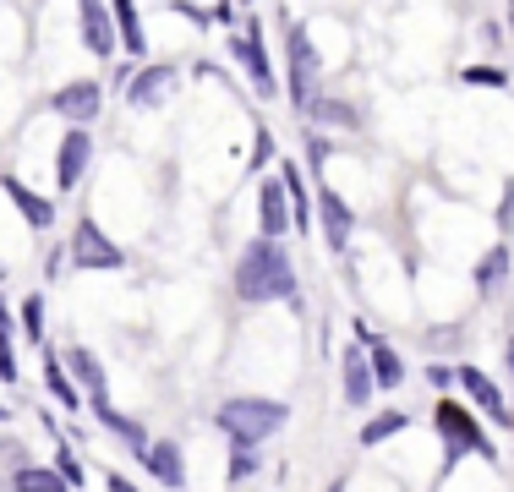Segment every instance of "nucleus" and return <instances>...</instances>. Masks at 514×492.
Wrapping results in <instances>:
<instances>
[{
	"label": "nucleus",
	"mask_w": 514,
	"mask_h": 492,
	"mask_svg": "<svg viewBox=\"0 0 514 492\" xmlns=\"http://www.w3.org/2000/svg\"><path fill=\"white\" fill-rule=\"evenodd\" d=\"M236 296L241 301H285V307L301 312L296 296V268H290V252L279 241H252L236 263Z\"/></svg>",
	"instance_id": "1"
},
{
	"label": "nucleus",
	"mask_w": 514,
	"mask_h": 492,
	"mask_svg": "<svg viewBox=\"0 0 514 492\" xmlns=\"http://www.w3.org/2000/svg\"><path fill=\"white\" fill-rule=\"evenodd\" d=\"M432 427H438V438H443V465L465 460V454H482V460H498L493 438L482 432V421H476V410H471V405L438 400V405H432Z\"/></svg>",
	"instance_id": "2"
},
{
	"label": "nucleus",
	"mask_w": 514,
	"mask_h": 492,
	"mask_svg": "<svg viewBox=\"0 0 514 492\" xmlns=\"http://www.w3.org/2000/svg\"><path fill=\"white\" fill-rule=\"evenodd\" d=\"M290 421V410L279 400H225L219 405V432H225L236 449H257L263 438H274Z\"/></svg>",
	"instance_id": "3"
},
{
	"label": "nucleus",
	"mask_w": 514,
	"mask_h": 492,
	"mask_svg": "<svg viewBox=\"0 0 514 492\" xmlns=\"http://www.w3.org/2000/svg\"><path fill=\"white\" fill-rule=\"evenodd\" d=\"M285 66H290V104L301 115H312V104L323 99L318 93V77H323V61L312 50V33L307 28H290L285 33Z\"/></svg>",
	"instance_id": "4"
},
{
	"label": "nucleus",
	"mask_w": 514,
	"mask_h": 492,
	"mask_svg": "<svg viewBox=\"0 0 514 492\" xmlns=\"http://www.w3.org/2000/svg\"><path fill=\"white\" fill-rule=\"evenodd\" d=\"M72 263L77 268H126V252L104 236L93 219H77V230H72Z\"/></svg>",
	"instance_id": "5"
},
{
	"label": "nucleus",
	"mask_w": 514,
	"mask_h": 492,
	"mask_svg": "<svg viewBox=\"0 0 514 492\" xmlns=\"http://www.w3.org/2000/svg\"><path fill=\"white\" fill-rule=\"evenodd\" d=\"M99 104H104V88L83 77V82H66V88L50 99V110L61 115V121H72V126H88L93 115H99Z\"/></svg>",
	"instance_id": "6"
},
{
	"label": "nucleus",
	"mask_w": 514,
	"mask_h": 492,
	"mask_svg": "<svg viewBox=\"0 0 514 492\" xmlns=\"http://www.w3.org/2000/svg\"><path fill=\"white\" fill-rule=\"evenodd\" d=\"M454 383H465V400H471V410H482L487 421H504V427H514L504 394H498V383L487 378L482 367H460V372H454Z\"/></svg>",
	"instance_id": "7"
},
{
	"label": "nucleus",
	"mask_w": 514,
	"mask_h": 492,
	"mask_svg": "<svg viewBox=\"0 0 514 492\" xmlns=\"http://www.w3.org/2000/svg\"><path fill=\"white\" fill-rule=\"evenodd\" d=\"M170 88H175L170 66H143V72H132V82H126V104H137V110H159V104L170 99Z\"/></svg>",
	"instance_id": "8"
},
{
	"label": "nucleus",
	"mask_w": 514,
	"mask_h": 492,
	"mask_svg": "<svg viewBox=\"0 0 514 492\" xmlns=\"http://www.w3.org/2000/svg\"><path fill=\"white\" fill-rule=\"evenodd\" d=\"M77 28H83V44L93 55H115V11L110 6L83 0V6H77Z\"/></svg>",
	"instance_id": "9"
},
{
	"label": "nucleus",
	"mask_w": 514,
	"mask_h": 492,
	"mask_svg": "<svg viewBox=\"0 0 514 492\" xmlns=\"http://www.w3.org/2000/svg\"><path fill=\"white\" fill-rule=\"evenodd\" d=\"M61 367H66V378L77 383V394L88 389V400H104V361L93 356L88 345H72V350H61Z\"/></svg>",
	"instance_id": "10"
},
{
	"label": "nucleus",
	"mask_w": 514,
	"mask_h": 492,
	"mask_svg": "<svg viewBox=\"0 0 514 492\" xmlns=\"http://www.w3.org/2000/svg\"><path fill=\"white\" fill-rule=\"evenodd\" d=\"M257 225H263V241H279L290 230V197H285L279 181L257 186Z\"/></svg>",
	"instance_id": "11"
},
{
	"label": "nucleus",
	"mask_w": 514,
	"mask_h": 492,
	"mask_svg": "<svg viewBox=\"0 0 514 492\" xmlns=\"http://www.w3.org/2000/svg\"><path fill=\"white\" fill-rule=\"evenodd\" d=\"M230 55L247 66V77L257 82V93H274V72H268V50H263V33H257V22L241 33V39H230Z\"/></svg>",
	"instance_id": "12"
},
{
	"label": "nucleus",
	"mask_w": 514,
	"mask_h": 492,
	"mask_svg": "<svg viewBox=\"0 0 514 492\" xmlns=\"http://www.w3.org/2000/svg\"><path fill=\"white\" fill-rule=\"evenodd\" d=\"M88 159H93V143H88V132H83V126H72V132L61 137V164H55V181H61V192H72V186L83 181Z\"/></svg>",
	"instance_id": "13"
},
{
	"label": "nucleus",
	"mask_w": 514,
	"mask_h": 492,
	"mask_svg": "<svg viewBox=\"0 0 514 492\" xmlns=\"http://www.w3.org/2000/svg\"><path fill=\"white\" fill-rule=\"evenodd\" d=\"M0 192H6L11 203H17V214L28 219L33 230H50V225H55V203H50V197H39V192H28V186H22L17 175H0Z\"/></svg>",
	"instance_id": "14"
},
{
	"label": "nucleus",
	"mask_w": 514,
	"mask_h": 492,
	"mask_svg": "<svg viewBox=\"0 0 514 492\" xmlns=\"http://www.w3.org/2000/svg\"><path fill=\"white\" fill-rule=\"evenodd\" d=\"M318 214H323V236H329V246H334V252H345L350 230H356V214L345 208V197L323 186V192H318Z\"/></svg>",
	"instance_id": "15"
},
{
	"label": "nucleus",
	"mask_w": 514,
	"mask_h": 492,
	"mask_svg": "<svg viewBox=\"0 0 514 492\" xmlns=\"http://www.w3.org/2000/svg\"><path fill=\"white\" fill-rule=\"evenodd\" d=\"M340 383H345V405H367L372 400V367H367V350L361 345H350L345 350V361H340Z\"/></svg>",
	"instance_id": "16"
},
{
	"label": "nucleus",
	"mask_w": 514,
	"mask_h": 492,
	"mask_svg": "<svg viewBox=\"0 0 514 492\" xmlns=\"http://www.w3.org/2000/svg\"><path fill=\"white\" fill-rule=\"evenodd\" d=\"M279 186H285V197H290V225L307 236V225H312V203H318V197H312V186H307V181H301V164H296V159H285V170H279Z\"/></svg>",
	"instance_id": "17"
},
{
	"label": "nucleus",
	"mask_w": 514,
	"mask_h": 492,
	"mask_svg": "<svg viewBox=\"0 0 514 492\" xmlns=\"http://www.w3.org/2000/svg\"><path fill=\"white\" fill-rule=\"evenodd\" d=\"M143 465H148V476H154V482H165L170 492L186 487V465H181V449H175V443H148Z\"/></svg>",
	"instance_id": "18"
},
{
	"label": "nucleus",
	"mask_w": 514,
	"mask_h": 492,
	"mask_svg": "<svg viewBox=\"0 0 514 492\" xmlns=\"http://www.w3.org/2000/svg\"><path fill=\"white\" fill-rule=\"evenodd\" d=\"M93 416L104 421V427L115 432V438L126 443V449H137V460H143L148 454V432H143V421H132V416H121V410H115L110 400H93Z\"/></svg>",
	"instance_id": "19"
},
{
	"label": "nucleus",
	"mask_w": 514,
	"mask_h": 492,
	"mask_svg": "<svg viewBox=\"0 0 514 492\" xmlns=\"http://www.w3.org/2000/svg\"><path fill=\"white\" fill-rule=\"evenodd\" d=\"M361 350H367L372 383H378V389H400V383H405V361L394 356V350L383 345V339H372V345H361Z\"/></svg>",
	"instance_id": "20"
},
{
	"label": "nucleus",
	"mask_w": 514,
	"mask_h": 492,
	"mask_svg": "<svg viewBox=\"0 0 514 492\" xmlns=\"http://www.w3.org/2000/svg\"><path fill=\"white\" fill-rule=\"evenodd\" d=\"M44 383H50V394L66 410H83V394H77V383L66 378V367H61V356H55V350H44Z\"/></svg>",
	"instance_id": "21"
},
{
	"label": "nucleus",
	"mask_w": 514,
	"mask_h": 492,
	"mask_svg": "<svg viewBox=\"0 0 514 492\" xmlns=\"http://www.w3.org/2000/svg\"><path fill=\"white\" fill-rule=\"evenodd\" d=\"M110 11H115V33L126 39V55H143L148 39H143V17H137V6H132V0H121V6H110Z\"/></svg>",
	"instance_id": "22"
},
{
	"label": "nucleus",
	"mask_w": 514,
	"mask_h": 492,
	"mask_svg": "<svg viewBox=\"0 0 514 492\" xmlns=\"http://www.w3.org/2000/svg\"><path fill=\"white\" fill-rule=\"evenodd\" d=\"M405 427H411V416H405V410H383V416H372L367 427H361V443L372 449V443L394 438V432H405Z\"/></svg>",
	"instance_id": "23"
},
{
	"label": "nucleus",
	"mask_w": 514,
	"mask_h": 492,
	"mask_svg": "<svg viewBox=\"0 0 514 492\" xmlns=\"http://www.w3.org/2000/svg\"><path fill=\"white\" fill-rule=\"evenodd\" d=\"M312 121H323V126H361V115L350 110V104H340V99H318V104H312Z\"/></svg>",
	"instance_id": "24"
},
{
	"label": "nucleus",
	"mask_w": 514,
	"mask_h": 492,
	"mask_svg": "<svg viewBox=\"0 0 514 492\" xmlns=\"http://www.w3.org/2000/svg\"><path fill=\"white\" fill-rule=\"evenodd\" d=\"M11 487H17V492H72L55 471H44V465H39V471H17V482H11Z\"/></svg>",
	"instance_id": "25"
},
{
	"label": "nucleus",
	"mask_w": 514,
	"mask_h": 492,
	"mask_svg": "<svg viewBox=\"0 0 514 492\" xmlns=\"http://www.w3.org/2000/svg\"><path fill=\"white\" fill-rule=\"evenodd\" d=\"M17 323H22V334H28L33 345H44V301H39V296H28V301L17 307Z\"/></svg>",
	"instance_id": "26"
},
{
	"label": "nucleus",
	"mask_w": 514,
	"mask_h": 492,
	"mask_svg": "<svg viewBox=\"0 0 514 492\" xmlns=\"http://www.w3.org/2000/svg\"><path fill=\"white\" fill-rule=\"evenodd\" d=\"M504 268H509V252H504V246H493V252H487V263L476 268V290H493L498 279H504Z\"/></svg>",
	"instance_id": "27"
},
{
	"label": "nucleus",
	"mask_w": 514,
	"mask_h": 492,
	"mask_svg": "<svg viewBox=\"0 0 514 492\" xmlns=\"http://www.w3.org/2000/svg\"><path fill=\"white\" fill-rule=\"evenodd\" d=\"M460 82H482V88H509V72H504V66H465Z\"/></svg>",
	"instance_id": "28"
},
{
	"label": "nucleus",
	"mask_w": 514,
	"mask_h": 492,
	"mask_svg": "<svg viewBox=\"0 0 514 492\" xmlns=\"http://www.w3.org/2000/svg\"><path fill=\"white\" fill-rule=\"evenodd\" d=\"M55 476H61V482L72 487V492L88 482V476H83V465H77V454H72V449H61V454H55Z\"/></svg>",
	"instance_id": "29"
},
{
	"label": "nucleus",
	"mask_w": 514,
	"mask_h": 492,
	"mask_svg": "<svg viewBox=\"0 0 514 492\" xmlns=\"http://www.w3.org/2000/svg\"><path fill=\"white\" fill-rule=\"evenodd\" d=\"M252 471H257V449H236V454H230V482H247Z\"/></svg>",
	"instance_id": "30"
},
{
	"label": "nucleus",
	"mask_w": 514,
	"mask_h": 492,
	"mask_svg": "<svg viewBox=\"0 0 514 492\" xmlns=\"http://www.w3.org/2000/svg\"><path fill=\"white\" fill-rule=\"evenodd\" d=\"M0 383H17V350H11V334H0Z\"/></svg>",
	"instance_id": "31"
},
{
	"label": "nucleus",
	"mask_w": 514,
	"mask_h": 492,
	"mask_svg": "<svg viewBox=\"0 0 514 492\" xmlns=\"http://www.w3.org/2000/svg\"><path fill=\"white\" fill-rule=\"evenodd\" d=\"M274 159V132L268 126H257V143H252V164H268Z\"/></svg>",
	"instance_id": "32"
},
{
	"label": "nucleus",
	"mask_w": 514,
	"mask_h": 492,
	"mask_svg": "<svg viewBox=\"0 0 514 492\" xmlns=\"http://www.w3.org/2000/svg\"><path fill=\"white\" fill-rule=\"evenodd\" d=\"M307 154H312V164L323 170V164H329V143H323V137H307Z\"/></svg>",
	"instance_id": "33"
},
{
	"label": "nucleus",
	"mask_w": 514,
	"mask_h": 492,
	"mask_svg": "<svg viewBox=\"0 0 514 492\" xmlns=\"http://www.w3.org/2000/svg\"><path fill=\"white\" fill-rule=\"evenodd\" d=\"M427 378H432V389H449V383H454V367H427Z\"/></svg>",
	"instance_id": "34"
},
{
	"label": "nucleus",
	"mask_w": 514,
	"mask_h": 492,
	"mask_svg": "<svg viewBox=\"0 0 514 492\" xmlns=\"http://www.w3.org/2000/svg\"><path fill=\"white\" fill-rule=\"evenodd\" d=\"M110 492H137V487L126 482V476H110Z\"/></svg>",
	"instance_id": "35"
},
{
	"label": "nucleus",
	"mask_w": 514,
	"mask_h": 492,
	"mask_svg": "<svg viewBox=\"0 0 514 492\" xmlns=\"http://www.w3.org/2000/svg\"><path fill=\"white\" fill-rule=\"evenodd\" d=\"M0 334H11V307L0 301Z\"/></svg>",
	"instance_id": "36"
},
{
	"label": "nucleus",
	"mask_w": 514,
	"mask_h": 492,
	"mask_svg": "<svg viewBox=\"0 0 514 492\" xmlns=\"http://www.w3.org/2000/svg\"><path fill=\"white\" fill-rule=\"evenodd\" d=\"M504 356H509V372H514V339H509V350H504Z\"/></svg>",
	"instance_id": "37"
},
{
	"label": "nucleus",
	"mask_w": 514,
	"mask_h": 492,
	"mask_svg": "<svg viewBox=\"0 0 514 492\" xmlns=\"http://www.w3.org/2000/svg\"><path fill=\"white\" fill-rule=\"evenodd\" d=\"M6 416H11V410H6V405H0V421H6Z\"/></svg>",
	"instance_id": "38"
},
{
	"label": "nucleus",
	"mask_w": 514,
	"mask_h": 492,
	"mask_svg": "<svg viewBox=\"0 0 514 492\" xmlns=\"http://www.w3.org/2000/svg\"><path fill=\"white\" fill-rule=\"evenodd\" d=\"M329 492H345V487H340V482H334V487H329Z\"/></svg>",
	"instance_id": "39"
},
{
	"label": "nucleus",
	"mask_w": 514,
	"mask_h": 492,
	"mask_svg": "<svg viewBox=\"0 0 514 492\" xmlns=\"http://www.w3.org/2000/svg\"><path fill=\"white\" fill-rule=\"evenodd\" d=\"M509 28H514V6H509Z\"/></svg>",
	"instance_id": "40"
},
{
	"label": "nucleus",
	"mask_w": 514,
	"mask_h": 492,
	"mask_svg": "<svg viewBox=\"0 0 514 492\" xmlns=\"http://www.w3.org/2000/svg\"><path fill=\"white\" fill-rule=\"evenodd\" d=\"M0 279H6V263H0Z\"/></svg>",
	"instance_id": "41"
},
{
	"label": "nucleus",
	"mask_w": 514,
	"mask_h": 492,
	"mask_svg": "<svg viewBox=\"0 0 514 492\" xmlns=\"http://www.w3.org/2000/svg\"><path fill=\"white\" fill-rule=\"evenodd\" d=\"M509 421H514V410H509Z\"/></svg>",
	"instance_id": "42"
}]
</instances>
